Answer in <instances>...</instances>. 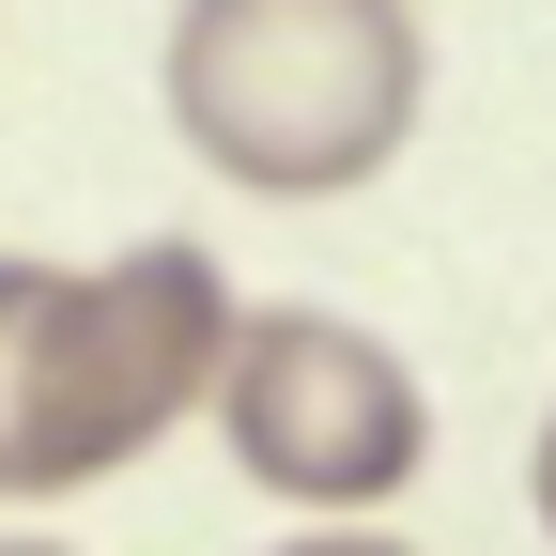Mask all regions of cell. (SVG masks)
<instances>
[{
  "label": "cell",
  "instance_id": "5b68a950",
  "mask_svg": "<svg viewBox=\"0 0 556 556\" xmlns=\"http://www.w3.org/2000/svg\"><path fill=\"white\" fill-rule=\"evenodd\" d=\"M526 495H541V526H556V417H541V464H526Z\"/></svg>",
  "mask_w": 556,
  "mask_h": 556
},
{
  "label": "cell",
  "instance_id": "277c9868",
  "mask_svg": "<svg viewBox=\"0 0 556 556\" xmlns=\"http://www.w3.org/2000/svg\"><path fill=\"white\" fill-rule=\"evenodd\" d=\"M278 556H417V541H371V526H325V541H278Z\"/></svg>",
  "mask_w": 556,
  "mask_h": 556
},
{
  "label": "cell",
  "instance_id": "7a4b0ae2",
  "mask_svg": "<svg viewBox=\"0 0 556 556\" xmlns=\"http://www.w3.org/2000/svg\"><path fill=\"white\" fill-rule=\"evenodd\" d=\"M155 93H170V139L217 186L340 201L417 139L433 31L402 0H186L155 31Z\"/></svg>",
  "mask_w": 556,
  "mask_h": 556
},
{
  "label": "cell",
  "instance_id": "3957f363",
  "mask_svg": "<svg viewBox=\"0 0 556 556\" xmlns=\"http://www.w3.org/2000/svg\"><path fill=\"white\" fill-rule=\"evenodd\" d=\"M201 417L232 433L248 495L325 510V526L387 510L402 479L433 464V387H417L371 325H340V309H232Z\"/></svg>",
  "mask_w": 556,
  "mask_h": 556
},
{
  "label": "cell",
  "instance_id": "6da1fadb",
  "mask_svg": "<svg viewBox=\"0 0 556 556\" xmlns=\"http://www.w3.org/2000/svg\"><path fill=\"white\" fill-rule=\"evenodd\" d=\"M232 340L217 248L139 232L124 263H31L0 248V510L93 495L139 448H170Z\"/></svg>",
  "mask_w": 556,
  "mask_h": 556
},
{
  "label": "cell",
  "instance_id": "8992f818",
  "mask_svg": "<svg viewBox=\"0 0 556 556\" xmlns=\"http://www.w3.org/2000/svg\"><path fill=\"white\" fill-rule=\"evenodd\" d=\"M0 556H78V541H0Z\"/></svg>",
  "mask_w": 556,
  "mask_h": 556
}]
</instances>
